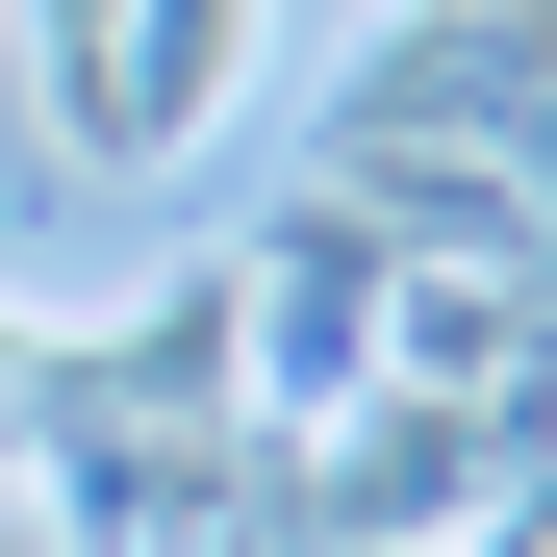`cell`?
Segmentation results:
<instances>
[{"mask_svg":"<svg viewBox=\"0 0 557 557\" xmlns=\"http://www.w3.org/2000/svg\"><path fill=\"white\" fill-rule=\"evenodd\" d=\"M406 557H482V532H406Z\"/></svg>","mask_w":557,"mask_h":557,"instance_id":"1","label":"cell"}]
</instances>
